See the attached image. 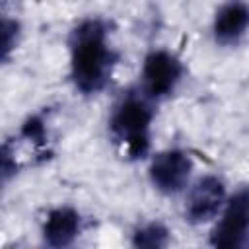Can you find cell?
I'll return each mask as SVG.
<instances>
[{"instance_id": "cell-1", "label": "cell", "mask_w": 249, "mask_h": 249, "mask_svg": "<svg viewBox=\"0 0 249 249\" xmlns=\"http://www.w3.org/2000/svg\"><path fill=\"white\" fill-rule=\"evenodd\" d=\"M70 74L82 93L101 91L113 74L119 54L107 45V23L99 18L84 19L70 35Z\"/></svg>"}, {"instance_id": "cell-2", "label": "cell", "mask_w": 249, "mask_h": 249, "mask_svg": "<svg viewBox=\"0 0 249 249\" xmlns=\"http://www.w3.org/2000/svg\"><path fill=\"white\" fill-rule=\"evenodd\" d=\"M154 111L148 101L136 93L124 95L113 109L109 128L113 138L132 160L144 158L150 150V124Z\"/></svg>"}, {"instance_id": "cell-3", "label": "cell", "mask_w": 249, "mask_h": 249, "mask_svg": "<svg viewBox=\"0 0 249 249\" xmlns=\"http://www.w3.org/2000/svg\"><path fill=\"white\" fill-rule=\"evenodd\" d=\"M249 237V187L239 189L226 204L222 220L210 233L216 247H241Z\"/></svg>"}, {"instance_id": "cell-4", "label": "cell", "mask_w": 249, "mask_h": 249, "mask_svg": "<svg viewBox=\"0 0 249 249\" xmlns=\"http://www.w3.org/2000/svg\"><path fill=\"white\" fill-rule=\"evenodd\" d=\"M183 76L181 60L169 51H152L144 58L142 66V82L144 91L152 99H161L169 95Z\"/></svg>"}, {"instance_id": "cell-5", "label": "cell", "mask_w": 249, "mask_h": 249, "mask_svg": "<svg viewBox=\"0 0 249 249\" xmlns=\"http://www.w3.org/2000/svg\"><path fill=\"white\" fill-rule=\"evenodd\" d=\"M193 171V161L183 150H165L160 152L150 163V181L163 195L179 193Z\"/></svg>"}, {"instance_id": "cell-6", "label": "cell", "mask_w": 249, "mask_h": 249, "mask_svg": "<svg viewBox=\"0 0 249 249\" xmlns=\"http://www.w3.org/2000/svg\"><path fill=\"white\" fill-rule=\"evenodd\" d=\"M224 200H226V187L222 179L214 175H206L198 179L191 189L185 204V218L191 224L208 222L220 212Z\"/></svg>"}, {"instance_id": "cell-7", "label": "cell", "mask_w": 249, "mask_h": 249, "mask_svg": "<svg viewBox=\"0 0 249 249\" xmlns=\"http://www.w3.org/2000/svg\"><path fill=\"white\" fill-rule=\"evenodd\" d=\"M249 27V6L243 0L226 2L214 18V37L222 45L237 43Z\"/></svg>"}, {"instance_id": "cell-8", "label": "cell", "mask_w": 249, "mask_h": 249, "mask_svg": "<svg viewBox=\"0 0 249 249\" xmlns=\"http://www.w3.org/2000/svg\"><path fill=\"white\" fill-rule=\"evenodd\" d=\"M80 233V214L70 206H60L49 212L43 226V239L51 247H66Z\"/></svg>"}, {"instance_id": "cell-9", "label": "cell", "mask_w": 249, "mask_h": 249, "mask_svg": "<svg viewBox=\"0 0 249 249\" xmlns=\"http://www.w3.org/2000/svg\"><path fill=\"white\" fill-rule=\"evenodd\" d=\"M169 243V231L160 222H150L132 233V245L142 249H160Z\"/></svg>"}, {"instance_id": "cell-10", "label": "cell", "mask_w": 249, "mask_h": 249, "mask_svg": "<svg viewBox=\"0 0 249 249\" xmlns=\"http://www.w3.org/2000/svg\"><path fill=\"white\" fill-rule=\"evenodd\" d=\"M19 37V23L16 19L4 18L2 19V58L8 60L10 53L16 49Z\"/></svg>"}, {"instance_id": "cell-11", "label": "cell", "mask_w": 249, "mask_h": 249, "mask_svg": "<svg viewBox=\"0 0 249 249\" xmlns=\"http://www.w3.org/2000/svg\"><path fill=\"white\" fill-rule=\"evenodd\" d=\"M21 136L27 138V140H31V142L37 144V146L47 144V130H45L43 119L37 117V115H35V117H29V119L23 123V126H21Z\"/></svg>"}, {"instance_id": "cell-12", "label": "cell", "mask_w": 249, "mask_h": 249, "mask_svg": "<svg viewBox=\"0 0 249 249\" xmlns=\"http://www.w3.org/2000/svg\"><path fill=\"white\" fill-rule=\"evenodd\" d=\"M18 169V163H16V158H14V152L10 148V144L6 142L2 146V181L6 183Z\"/></svg>"}]
</instances>
